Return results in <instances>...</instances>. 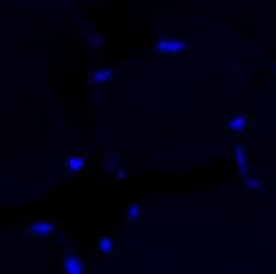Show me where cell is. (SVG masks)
I'll use <instances>...</instances> for the list:
<instances>
[{"label":"cell","instance_id":"6da1fadb","mask_svg":"<svg viewBox=\"0 0 276 274\" xmlns=\"http://www.w3.org/2000/svg\"><path fill=\"white\" fill-rule=\"evenodd\" d=\"M188 49V43L181 38H159L153 50L160 56L178 57Z\"/></svg>","mask_w":276,"mask_h":274},{"label":"cell","instance_id":"7a4b0ae2","mask_svg":"<svg viewBox=\"0 0 276 274\" xmlns=\"http://www.w3.org/2000/svg\"><path fill=\"white\" fill-rule=\"evenodd\" d=\"M62 270L65 274H85V266H84V261L78 255L68 254L63 258Z\"/></svg>","mask_w":276,"mask_h":274},{"label":"cell","instance_id":"3957f363","mask_svg":"<svg viewBox=\"0 0 276 274\" xmlns=\"http://www.w3.org/2000/svg\"><path fill=\"white\" fill-rule=\"evenodd\" d=\"M55 229V224L53 223H49V221H37V223H33L30 226V233L34 235V236H47L53 232Z\"/></svg>","mask_w":276,"mask_h":274},{"label":"cell","instance_id":"277c9868","mask_svg":"<svg viewBox=\"0 0 276 274\" xmlns=\"http://www.w3.org/2000/svg\"><path fill=\"white\" fill-rule=\"evenodd\" d=\"M65 167L72 173H78L85 167V159L82 156H69L65 159Z\"/></svg>","mask_w":276,"mask_h":274},{"label":"cell","instance_id":"5b68a950","mask_svg":"<svg viewBox=\"0 0 276 274\" xmlns=\"http://www.w3.org/2000/svg\"><path fill=\"white\" fill-rule=\"evenodd\" d=\"M115 75V70L112 68H103V69H96L93 73H91V81L96 82V84H103V82H108L111 81Z\"/></svg>","mask_w":276,"mask_h":274},{"label":"cell","instance_id":"8992f818","mask_svg":"<svg viewBox=\"0 0 276 274\" xmlns=\"http://www.w3.org/2000/svg\"><path fill=\"white\" fill-rule=\"evenodd\" d=\"M228 128L234 129V131H244L247 128V120L242 116H237L228 122Z\"/></svg>","mask_w":276,"mask_h":274},{"label":"cell","instance_id":"52a82bcc","mask_svg":"<svg viewBox=\"0 0 276 274\" xmlns=\"http://www.w3.org/2000/svg\"><path fill=\"white\" fill-rule=\"evenodd\" d=\"M112 249H113V240L112 238H102L97 243V251L102 254V255H106L109 254Z\"/></svg>","mask_w":276,"mask_h":274},{"label":"cell","instance_id":"ba28073f","mask_svg":"<svg viewBox=\"0 0 276 274\" xmlns=\"http://www.w3.org/2000/svg\"><path fill=\"white\" fill-rule=\"evenodd\" d=\"M235 159H237V163H238L241 174H244V171L247 170V160H245V153H244V150H242L241 147H237Z\"/></svg>","mask_w":276,"mask_h":274},{"label":"cell","instance_id":"9c48e42d","mask_svg":"<svg viewBox=\"0 0 276 274\" xmlns=\"http://www.w3.org/2000/svg\"><path fill=\"white\" fill-rule=\"evenodd\" d=\"M140 216H141V210L137 204H132L126 211V220L128 221H137L140 219Z\"/></svg>","mask_w":276,"mask_h":274},{"label":"cell","instance_id":"30bf717a","mask_svg":"<svg viewBox=\"0 0 276 274\" xmlns=\"http://www.w3.org/2000/svg\"><path fill=\"white\" fill-rule=\"evenodd\" d=\"M245 186L248 188V189H259V188H263V185L257 180V179H247L245 180Z\"/></svg>","mask_w":276,"mask_h":274},{"label":"cell","instance_id":"8fae6325","mask_svg":"<svg viewBox=\"0 0 276 274\" xmlns=\"http://www.w3.org/2000/svg\"><path fill=\"white\" fill-rule=\"evenodd\" d=\"M274 70H275V72H276V65H275V68H274Z\"/></svg>","mask_w":276,"mask_h":274}]
</instances>
